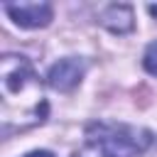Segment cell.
Listing matches in <instances>:
<instances>
[{"instance_id":"obj_4","label":"cell","mask_w":157,"mask_h":157,"mask_svg":"<svg viewBox=\"0 0 157 157\" xmlns=\"http://www.w3.org/2000/svg\"><path fill=\"white\" fill-rule=\"evenodd\" d=\"M81 76H83V64H81L78 59L69 56V59L56 61V64L49 69L47 83H49L52 88H56V91H71V88L78 86Z\"/></svg>"},{"instance_id":"obj_8","label":"cell","mask_w":157,"mask_h":157,"mask_svg":"<svg viewBox=\"0 0 157 157\" xmlns=\"http://www.w3.org/2000/svg\"><path fill=\"white\" fill-rule=\"evenodd\" d=\"M147 10H150V15H155V17H157V5H150Z\"/></svg>"},{"instance_id":"obj_5","label":"cell","mask_w":157,"mask_h":157,"mask_svg":"<svg viewBox=\"0 0 157 157\" xmlns=\"http://www.w3.org/2000/svg\"><path fill=\"white\" fill-rule=\"evenodd\" d=\"M103 27H108L115 34H125L132 29V10L128 5H110L103 15H101Z\"/></svg>"},{"instance_id":"obj_6","label":"cell","mask_w":157,"mask_h":157,"mask_svg":"<svg viewBox=\"0 0 157 157\" xmlns=\"http://www.w3.org/2000/svg\"><path fill=\"white\" fill-rule=\"evenodd\" d=\"M145 69L152 76H157V42H152L147 47V52H145Z\"/></svg>"},{"instance_id":"obj_3","label":"cell","mask_w":157,"mask_h":157,"mask_svg":"<svg viewBox=\"0 0 157 157\" xmlns=\"http://www.w3.org/2000/svg\"><path fill=\"white\" fill-rule=\"evenodd\" d=\"M2 7L20 27H27V29L44 27L52 20V5L49 2H5Z\"/></svg>"},{"instance_id":"obj_7","label":"cell","mask_w":157,"mask_h":157,"mask_svg":"<svg viewBox=\"0 0 157 157\" xmlns=\"http://www.w3.org/2000/svg\"><path fill=\"white\" fill-rule=\"evenodd\" d=\"M25 157H54L52 152H44V150H39V152H29V155H25Z\"/></svg>"},{"instance_id":"obj_1","label":"cell","mask_w":157,"mask_h":157,"mask_svg":"<svg viewBox=\"0 0 157 157\" xmlns=\"http://www.w3.org/2000/svg\"><path fill=\"white\" fill-rule=\"evenodd\" d=\"M0 96L5 135L29 130L47 115V101L39 76L20 54H5L0 59Z\"/></svg>"},{"instance_id":"obj_2","label":"cell","mask_w":157,"mask_h":157,"mask_svg":"<svg viewBox=\"0 0 157 157\" xmlns=\"http://www.w3.org/2000/svg\"><path fill=\"white\" fill-rule=\"evenodd\" d=\"M86 137L101 157H137L152 140L147 130L123 123H93Z\"/></svg>"}]
</instances>
